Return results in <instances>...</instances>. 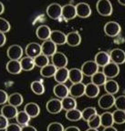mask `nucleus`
<instances>
[{"label": "nucleus", "mask_w": 125, "mask_h": 131, "mask_svg": "<svg viewBox=\"0 0 125 131\" xmlns=\"http://www.w3.org/2000/svg\"><path fill=\"white\" fill-rule=\"evenodd\" d=\"M21 131H37V129L33 126L27 125L21 127Z\"/></svg>", "instance_id": "nucleus-48"}, {"label": "nucleus", "mask_w": 125, "mask_h": 131, "mask_svg": "<svg viewBox=\"0 0 125 131\" xmlns=\"http://www.w3.org/2000/svg\"><path fill=\"white\" fill-rule=\"evenodd\" d=\"M21 127L17 123H9L5 131H21Z\"/></svg>", "instance_id": "nucleus-44"}, {"label": "nucleus", "mask_w": 125, "mask_h": 131, "mask_svg": "<svg viewBox=\"0 0 125 131\" xmlns=\"http://www.w3.org/2000/svg\"><path fill=\"white\" fill-rule=\"evenodd\" d=\"M121 27L119 23L115 22V21H109L107 22L104 26V33L106 36L110 37H117L121 33Z\"/></svg>", "instance_id": "nucleus-3"}, {"label": "nucleus", "mask_w": 125, "mask_h": 131, "mask_svg": "<svg viewBox=\"0 0 125 131\" xmlns=\"http://www.w3.org/2000/svg\"><path fill=\"white\" fill-rule=\"evenodd\" d=\"M104 89L107 92V94L113 95L114 96L115 94H117L119 92L120 86L117 81H115L113 79H109V80L107 79V81L105 82L104 84Z\"/></svg>", "instance_id": "nucleus-26"}, {"label": "nucleus", "mask_w": 125, "mask_h": 131, "mask_svg": "<svg viewBox=\"0 0 125 131\" xmlns=\"http://www.w3.org/2000/svg\"><path fill=\"white\" fill-rule=\"evenodd\" d=\"M30 88L34 94L37 96H41L45 93V86H44L43 82L41 80H35L33 81L30 85Z\"/></svg>", "instance_id": "nucleus-34"}, {"label": "nucleus", "mask_w": 125, "mask_h": 131, "mask_svg": "<svg viewBox=\"0 0 125 131\" xmlns=\"http://www.w3.org/2000/svg\"><path fill=\"white\" fill-rule=\"evenodd\" d=\"M15 118H16V123H17L20 127H24V126L28 125V123L30 122L31 117L23 110V111H18Z\"/></svg>", "instance_id": "nucleus-33"}, {"label": "nucleus", "mask_w": 125, "mask_h": 131, "mask_svg": "<svg viewBox=\"0 0 125 131\" xmlns=\"http://www.w3.org/2000/svg\"><path fill=\"white\" fill-rule=\"evenodd\" d=\"M81 43V36L78 31H71L67 34L66 44L70 47H78Z\"/></svg>", "instance_id": "nucleus-15"}, {"label": "nucleus", "mask_w": 125, "mask_h": 131, "mask_svg": "<svg viewBox=\"0 0 125 131\" xmlns=\"http://www.w3.org/2000/svg\"><path fill=\"white\" fill-rule=\"evenodd\" d=\"M6 71L11 75H18L22 71L19 60H9L6 65Z\"/></svg>", "instance_id": "nucleus-22"}, {"label": "nucleus", "mask_w": 125, "mask_h": 131, "mask_svg": "<svg viewBox=\"0 0 125 131\" xmlns=\"http://www.w3.org/2000/svg\"><path fill=\"white\" fill-rule=\"evenodd\" d=\"M57 52V45L53 43L50 39H47L41 44V54L47 56V57H52Z\"/></svg>", "instance_id": "nucleus-12"}, {"label": "nucleus", "mask_w": 125, "mask_h": 131, "mask_svg": "<svg viewBox=\"0 0 125 131\" xmlns=\"http://www.w3.org/2000/svg\"><path fill=\"white\" fill-rule=\"evenodd\" d=\"M65 117L68 120L71 121V122H77V121L81 119V111H80L77 108L66 111Z\"/></svg>", "instance_id": "nucleus-36"}, {"label": "nucleus", "mask_w": 125, "mask_h": 131, "mask_svg": "<svg viewBox=\"0 0 125 131\" xmlns=\"http://www.w3.org/2000/svg\"><path fill=\"white\" fill-rule=\"evenodd\" d=\"M24 50L19 45H12L6 50V55L10 60H20L23 57Z\"/></svg>", "instance_id": "nucleus-7"}, {"label": "nucleus", "mask_w": 125, "mask_h": 131, "mask_svg": "<svg viewBox=\"0 0 125 131\" xmlns=\"http://www.w3.org/2000/svg\"><path fill=\"white\" fill-rule=\"evenodd\" d=\"M96 114H98L97 109L93 106H88L86 108H84L81 111V119H83L84 121H88L91 117L95 116Z\"/></svg>", "instance_id": "nucleus-38"}, {"label": "nucleus", "mask_w": 125, "mask_h": 131, "mask_svg": "<svg viewBox=\"0 0 125 131\" xmlns=\"http://www.w3.org/2000/svg\"><path fill=\"white\" fill-rule=\"evenodd\" d=\"M87 124H88L89 127H91V128H97L98 129L101 126V116L99 114H96L95 116L91 117L88 121H87Z\"/></svg>", "instance_id": "nucleus-40"}, {"label": "nucleus", "mask_w": 125, "mask_h": 131, "mask_svg": "<svg viewBox=\"0 0 125 131\" xmlns=\"http://www.w3.org/2000/svg\"><path fill=\"white\" fill-rule=\"evenodd\" d=\"M94 61L99 67H104L107 64H109L111 62V57H110V54L106 51H100L96 54L94 57Z\"/></svg>", "instance_id": "nucleus-20"}, {"label": "nucleus", "mask_w": 125, "mask_h": 131, "mask_svg": "<svg viewBox=\"0 0 125 131\" xmlns=\"http://www.w3.org/2000/svg\"><path fill=\"white\" fill-rule=\"evenodd\" d=\"M24 111L31 118H35V117H39V115L40 114V107L37 103L30 102L27 103L24 107Z\"/></svg>", "instance_id": "nucleus-19"}, {"label": "nucleus", "mask_w": 125, "mask_h": 131, "mask_svg": "<svg viewBox=\"0 0 125 131\" xmlns=\"http://www.w3.org/2000/svg\"><path fill=\"white\" fill-rule=\"evenodd\" d=\"M111 61L117 65H122L125 63V51L121 48H114L110 52Z\"/></svg>", "instance_id": "nucleus-11"}, {"label": "nucleus", "mask_w": 125, "mask_h": 131, "mask_svg": "<svg viewBox=\"0 0 125 131\" xmlns=\"http://www.w3.org/2000/svg\"><path fill=\"white\" fill-rule=\"evenodd\" d=\"M53 93L59 99H62V98L66 97V96H68L70 95V93H69V88L66 86V84H60V83H57L54 86Z\"/></svg>", "instance_id": "nucleus-24"}, {"label": "nucleus", "mask_w": 125, "mask_h": 131, "mask_svg": "<svg viewBox=\"0 0 125 131\" xmlns=\"http://www.w3.org/2000/svg\"><path fill=\"white\" fill-rule=\"evenodd\" d=\"M83 74L80 68H73L71 69H69V79L71 81L72 84L80 83L83 80Z\"/></svg>", "instance_id": "nucleus-25"}, {"label": "nucleus", "mask_w": 125, "mask_h": 131, "mask_svg": "<svg viewBox=\"0 0 125 131\" xmlns=\"http://www.w3.org/2000/svg\"><path fill=\"white\" fill-rule=\"evenodd\" d=\"M75 7H76L77 16H80L81 18H87V17L90 16V15L92 13L90 6L85 2L79 3L75 6Z\"/></svg>", "instance_id": "nucleus-13"}, {"label": "nucleus", "mask_w": 125, "mask_h": 131, "mask_svg": "<svg viewBox=\"0 0 125 131\" xmlns=\"http://www.w3.org/2000/svg\"><path fill=\"white\" fill-rule=\"evenodd\" d=\"M5 11V6L1 1H0V15H2Z\"/></svg>", "instance_id": "nucleus-51"}, {"label": "nucleus", "mask_w": 125, "mask_h": 131, "mask_svg": "<svg viewBox=\"0 0 125 131\" xmlns=\"http://www.w3.org/2000/svg\"><path fill=\"white\" fill-rule=\"evenodd\" d=\"M10 29H11L10 23L8 22L6 19L3 18V17H0V32L6 34V33L9 32Z\"/></svg>", "instance_id": "nucleus-41"}, {"label": "nucleus", "mask_w": 125, "mask_h": 131, "mask_svg": "<svg viewBox=\"0 0 125 131\" xmlns=\"http://www.w3.org/2000/svg\"><path fill=\"white\" fill-rule=\"evenodd\" d=\"M25 53H26L27 57L35 58L36 57H37V56L41 54V45H39V44H37V43H35V42L29 43L28 45L26 47Z\"/></svg>", "instance_id": "nucleus-16"}, {"label": "nucleus", "mask_w": 125, "mask_h": 131, "mask_svg": "<svg viewBox=\"0 0 125 131\" xmlns=\"http://www.w3.org/2000/svg\"><path fill=\"white\" fill-rule=\"evenodd\" d=\"M114 106L119 110L125 111V96H119L115 98Z\"/></svg>", "instance_id": "nucleus-42"}, {"label": "nucleus", "mask_w": 125, "mask_h": 131, "mask_svg": "<svg viewBox=\"0 0 125 131\" xmlns=\"http://www.w3.org/2000/svg\"><path fill=\"white\" fill-rule=\"evenodd\" d=\"M8 94L3 89H0V105H5L7 103Z\"/></svg>", "instance_id": "nucleus-45"}, {"label": "nucleus", "mask_w": 125, "mask_h": 131, "mask_svg": "<svg viewBox=\"0 0 125 131\" xmlns=\"http://www.w3.org/2000/svg\"><path fill=\"white\" fill-rule=\"evenodd\" d=\"M62 6L59 3H52L47 7V15L49 18L53 20H57L61 17Z\"/></svg>", "instance_id": "nucleus-4"}, {"label": "nucleus", "mask_w": 125, "mask_h": 131, "mask_svg": "<svg viewBox=\"0 0 125 131\" xmlns=\"http://www.w3.org/2000/svg\"><path fill=\"white\" fill-rule=\"evenodd\" d=\"M6 35H5L4 33L0 32V47H2L5 46V44H6Z\"/></svg>", "instance_id": "nucleus-47"}, {"label": "nucleus", "mask_w": 125, "mask_h": 131, "mask_svg": "<svg viewBox=\"0 0 125 131\" xmlns=\"http://www.w3.org/2000/svg\"><path fill=\"white\" fill-rule=\"evenodd\" d=\"M19 62H20L22 71H31L36 67L35 62H34V58H32V57H22L19 60Z\"/></svg>", "instance_id": "nucleus-30"}, {"label": "nucleus", "mask_w": 125, "mask_h": 131, "mask_svg": "<svg viewBox=\"0 0 125 131\" xmlns=\"http://www.w3.org/2000/svg\"><path fill=\"white\" fill-rule=\"evenodd\" d=\"M108 78H106L103 72H97L91 77V83L95 84L96 86H104L105 82L107 81Z\"/></svg>", "instance_id": "nucleus-35"}, {"label": "nucleus", "mask_w": 125, "mask_h": 131, "mask_svg": "<svg viewBox=\"0 0 125 131\" xmlns=\"http://www.w3.org/2000/svg\"><path fill=\"white\" fill-rule=\"evenodd\" d=\"M50 34H51V29L47 25H41L36 30V35H37V38L43 41L49 39Z\"/></svg>", "instance_id": "nucleus-21"}, {"label": "nucleus", "mask_w": 125, "mask_h": 131, "mask_svg": "<svg viewBox=\"0 0 125 131\" xmlns=\"http://www.w3.org/2000/svg\"><path fill=\"white\" fill-rule=\"evenodd\" d=\"M86 131H99V130L97 128H91V127H89Z\"/></svg>", "instance_id": "nucleus-53"}, {"label": "nucleus", "mask_w": 125, "mask_h": 131, "mask_svg": "<svg viewBox=\"0 0 125 131\" xmlns=\"http://www.w3.org/2000/svg\"><path fill=\"white\" fill-rule=\"evenodd\" d=\"M66 35L65 33H63L62 31L60 30H53L51 31V34H50V37L49 39L55 43L57 46H61L66 44Z\"/></svg>", "instance_id": "nucleus-18"}, {"label": "nucleus", "mask_w": 125, "mask_h": 131, "mask_svg": "<svg viewBox=\"0 0 125 131\" xmlns=\"http://www.w3.org/2000/svg\"><path fill=\"white\" fill-rule=\"evenodd\" d=\"M61 16L66 21H70L74 19L77 16L76 7L72 4H67L62 6Z\"/></svg>", "instance_id": "nucleus-14"}, {"label": "nucleus", "mask_w": 125, "mask_h": 131, "mask_svg": "<svg viewBox=\"0 0 125 131\" xmlns=\"http://www.w3.org/2000/svg\"><path fill=\"white\" fill-rule=\"evenodd\" d=\"M8 124H9L8 119L5 117L3 115L0 114V130H5Z\"/></svg>", "instance_id": "nucleus-46"}, {"label": "nucleus", "mask_w": 125, "mask_h": 131, "mask_svg": "<svg viewBox=\"0 0 125 131\" xmlns=\"http://www.w3.org/2000/svg\"><path fill=\"white\" fill-rule=\"evenodd\" d=\"M55 81L60 84H65L66 81L69 80V69L67 68H57L55 73Z\"/></svg>", "instance_id": "nucleus-23"}, {"label": "nucleus", "mask_w": 125, "mask_h": 131, "mask_svg": "<svg viewBox=\"0 0 125 131\" xmlns=\"http://www.w3.org/2000/svg\"><path fill=\"white\" fill-rule=\"evenodd\" d=\"M52 64L55 66L57 68H66L67 65L69 63L68 57L62 52L57 51L53 56H52Z\"/></svg>", "instance_id": "nucleus-8"}, {"label": "nucleus", "mask_w": 125, "mask_h": 131, "mask_svg": "<svg viewBox=\"0 0 125 131\" xmlns=\"http://www.w3.org/2000/svg\"><path fill=\"white\" fill-rule=\"evenodd\" d=\"M114 103H115L114 96L110 94L102 95L101 97L99 98V101H98L99 106L101 109H104V110L111 109L112 106H114Z\"/></svg>", "instance_id": "nucleus-5"}, {"label": "nucleus", "mask_w": 125, "mask_h": 131, "mask_svg": "<svg viewBox=\"0 0 125 131\" xmlns=\"http://www.w3.org/2000/svg\"><path fill=\"white\" fill-rule=\"evenodd\" d=\"M96 9L99 14L102 16H111L113 11L112 4L110 0H98L96 4Z\"/></svg>", "instance_id": "nucleus-1"}, {"label": "nucleus", "mask_w": 125, "mask_h": 131, "mask_svg": "<svg viewBox=\"0 0 125 131\" xmlns=\"http://www.w3.org/2000/svg\"><path fill=\"white\" fill-rule=\"evenodd\" d=\"M64 127L60 122H52L47 127V131H64Z\"/></svg>", "instance_id": "nucleus-43"}, {"label": "nucleus", "mask_w": 125, "mask_h": 131, "mask_svg": "<svg viewBox=\"0 0 125 131\" xmlns=\"http://www.w3.org/2000/svg\"><path fill=\"white\" fill-rule=\"evenodd\" d=\"M62 109L66 111L71 110V109L77 108V101L74 97L70 96H66V97L61 99Z\"/></svg>", "instance_id": "nucleus-28"}, {"label": "nucleus", "mask_w": 125, "mask_h": 131, "mask_svg": "<svg viewBox=\"0 0 125 131\" xmlns=\"http://www.w3.org/2000/svg\"><path fill=\"white\" fill-rule=\"evenodd\" d=\"M124 131H125V130H124Z\"/></svg>", "instance_id": "nucleus-54"}, {"label": "nucleus", "mask_w": 125, "mask_h": 131, "mask_svg": "<svg viewBox=\"0 0 125 131\" xmlns=\"http://www.w3.org/2000/svg\"><path fill=\"white\" fill-rule=\"evenodd\" d=\"M23 101H24V98H23L22 95L20 93L15 92L12 93L11 95H8L7 103L9 105H12V106H16V107L20 106L23 104Z\"/></svg>", "instance_id": "nucleus-29"}, {"label": "nucleus", "mask_w": 125, "mask_h": 131, "mask_svg": "<svg viewBox=\"0 0 125 131\" xmlns=\"http://www.w3.org/2000/svg\"><path fill=\"white\" fill-rule=\"evenodd\" d=\"M18 110H17V107L12 106V105L9 104H5L3 105L2 108H1V115H3L5 117L9 120V119L15 118L17 114Z\"/></svg>", "instance_id": "nucleus-17"}, {"label": "nucleus", "mask_w": 125, "mask_h": 131, "mask_svg": "<svg viewBox=\"0 0 125 131\" xmlns=\"http://www.w3.org/2000/svg\"><path fill=\"white\" fill-rule=\"evenodd\" d=\"M103 131H118V129L116 128V127H113V126H111V127H104V128H103Z\"/></svg>", "instance_id": "nucleus-50"}, {"label": "nucleus", "mask_w": 125, "mask_h": 131, "mask_svg": "<svg viewBox=\"0 0 125 131\" xmlns=\"http://www.w3.org/2000/svg\"><path fill=\"white\" fill-rule=\"evenodd\" d=\"M99 68L100 67L97 65L94 60H88V61L82 64L80 70H81L83 76L91 78L95 73L99 71Z\"/></svg>", "instance_id": "nucleus-2"}, {"label": "nucleus", "mask_w": 125, "mask_h": 131, "mask_svg": "<svg viewBox=\"0 0 125 131\" xmlns=\"http://www.w3.org/2000/svg\"><path fill=\"white\" fill-rule=\"evenodd\" d=\"M64 131H81L80 129V127H75V126H70V127H66L64 129Z\"/></svg>", "instance_id": "nucleus-49"}, {"label": "nucleus", "mask_w": 125, "mask_h": 131, "mask_svg": "<svg viewBox=\"0 0 125 131\" xmlns=\"http://www.w3.org/2000/svg\"><path fill=\"white\" fill-rule=\"evenodd\" d=\"M100 86H96L93 83H89L85 86V96L90 98H95L100 95Z\"/></svg>", "instance_id": "nucleus-27"}, {"label": "nucleus", "mask_w": 125, "mask_h": 131, "mask_svg": "<svg viewBox=\"0 0 125 131\" xmlns=\"http://www.w3.org/2000/svg\"><path fill=\"white\" fill-rule=\"evenodd\" d=\"M102 72L105 76H106L107 78L112 79V78H116L120 74L119 65L113 63V62H110L109 64H107L106 66L103 67Z\"/></svg>", "instance_id": "nucleus-6"}, {"label": "nucleus", "mask_w": 125, "mask_h": 131, "mask_svg": "<svg viewBox=\"0 0 125 131\" xmlns=\"http://www.w3.org/2000/svg\"><path fill=\"white\" fill-rule=\"evenodd\" d=\"M100 116H101V126H102L103 127H108L113 126L114 121H113L112 113L106 111V112L102 113Z\"/></svg>", "instance_id": "nucleus-32"}, {"label": "nucleus", "mask_w": 125, "mask_h": 131, "mask_svg": "<svg viewBox=\"0 0 125 131\" xmlns=\"http://www.w3.org/2000/svg\"><path fill=\"white\" fill-rule=\"evenodd\" d=\"M34 62H35V66L37 68H42L45 66L49 65V57L43 55V54H40L37 57H36L34 58Z\"/></svg>", "instance_id": "nucleus-39"}, {"label": "nucleus", "mask_w": 125, "mask_h": 131, "mask_svg": "<svg viewBox=\"0 0 125 131\" xmlns=\"http://www.w3.org/2000/svg\"><path fill=\"white\" fill-rule=\"evenodd\" d=\"M57 68H56L53 64H49V65L45 66L42 68H40V75L43 78H52L55 76V73L57 71Z\"/></svg>", "instance_id": "nucleus-31"}, {"label": "nucleus", "mask_w": 125, "mask_h": 131, "mask_svg": "<svg viewBox=\"0 0 125 131\" xmlns=\"http://www.w3.org/2000/svg\"><path fill=\"white\" fill-rule=\"evenodd\" d=\"M112 117L114 124L121 125V124L125 123V111L116 109V110H114L112 112Z\"/></svg>", "instance_id": "nucleus-37"}, {"label": "nucleus", "mask_w": 125, "mask_h": 131, "mask_svg": "<svg viewBox=\"0 0 125 131\" xmlns=\"http://www.w3.org/2000/svg\"><path fill=\"white\" fill-rule=\"evenodd\" d=\"M118 2H119L121 6H125V0H118Z\"/></svg>", "instance_id": "nucleus-52"}, {"label": "nucleus", "mask_w": 125, "mask_h": 131, "mask_svg": "<svg viewBox=\"0 0 125 131\" xmlns=\"http://www.w3.org/2000/svg\"><path fill=\"white\" fill-rule=\"evenodd\" d=\"M85 86H86V85H84L82 82L72 84L71 86L69 88L70 96L74 98L81 97L82 96H84L85 95Z\"/></svg>", "instance_id": "nucleus-10"}, {"label": "nucleus", "mask_w": 125, "mask_h": 131, "mask_svg": "<svg viewBox=\"0 0 125 131\" xmlns=\"http://www.w3.org/2000/svg\"><path fill=\"white\" fill-rule=\"evenodd\" d=\"M46 108H47V112L50 114H59L61 112L62 109V105H61V100L59 98H52L50 100H49L46 104Z\"/></svg>", "instance_id": "nucleus-9"}]
</instances>
